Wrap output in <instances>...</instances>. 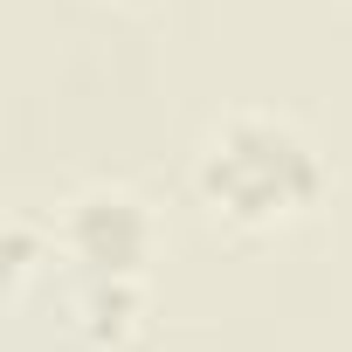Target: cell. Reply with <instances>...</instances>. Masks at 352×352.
<instances>
[{
  "label": "cell",
  "mask_w": 352,
  "mask_h": 352,
  "mask_svg": "<svg viewBox=\"0 0 352 352\" xmlns=\"http://www.w3.org/2000/svg\"><path fill=\"white\" fill-rule=\"evenodd\" d=\"M49 242H56V263L76 276H138L145 283L152 256H159V214L138 187L90 180L56 208Z\"/></svg>",
  "instance_id": "obj_2"
},
{
  "label": "cell",
  "mask_w": 352,
  "mask_h": 352,
  "mask_svg": "<svg viewBox=\"0 0 352 352\" xmlns=\"http://www.w3.org/2000/svg\"><path fill=\"white\" fill-rule=\"evenodd\" d=\"M69 276V297H63V331L76 338V352H124L138 331H145V283L138 276Z\"/></svg>",
  "instance_id": "obj_3"
},
{
  "label": "cell",
  "mask_w": 352,
  "mask_h": 352,
  "mask_svg": "<svg viewBox=\"0 0 352 352\" xmlns=\"http://www.w3.org/2000/svg\"><path fill=\"white\" fill-rule=\"evenodd\" d=\"M187 187H194V201L214 228L263 242V235H283V228H297L324 208L331 166L290 111L242 104V111H221L201 131Z\"/></svg>",
  "instance_id": "obj_1"
},
{
  "label": "cell",
  "mask_w": 352,
  "mask_h": 352,
  "mask_svg": "<svg viewBox=\"0 0 352 352\" xmlns=\"http://www.w3.org/2000/svg\"><path fill=\"white\" fill-rule=\"evenodd\" d=\"M118 8H152V0H118Z\"/></svg>",
  "instance_id": "obj_4"
}]
</instances>
